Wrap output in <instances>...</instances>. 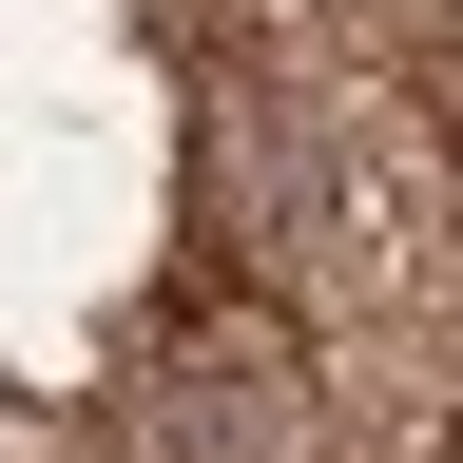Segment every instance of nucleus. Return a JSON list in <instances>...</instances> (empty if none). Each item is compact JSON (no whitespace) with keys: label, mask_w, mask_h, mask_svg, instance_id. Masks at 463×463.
<instances>
[{"label":"nucleus","mask_w":463,"mask_h":463,"mask_svg":"<svg viewBox=\"0 0 463 463\" xmlns=\"http://www.w3.org/2000/svg\"><path fill=\"white\" fill-rule=\"evenodd\" d=\"M116 425H136V463H328V367L270 289H194L136 347Z\"/></svg>","instance_id":"f257e3e1"},{"label":"nucleus","mask_w":463,"mask_h":463,"mask_svg":"<svg viewBox=\"0 0 463 463\" xmlns=\"http://www.w3.org/2000/svg\"><path fill=\"white\" fill-rule=\"evenodd\" d=\"M444 20H463V0H444Z\"/></svg>","instance_id":"f03ea898"}]
</instances>
